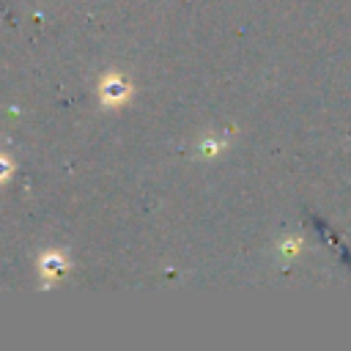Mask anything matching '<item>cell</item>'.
<instances>
[{"instance_id": "obj_1", "label": "cell", "mask_w": 351, "mask_h": 351, "mask_svg": "<svg viewBox=\"0 0 351 351\" xmlns=\"http://www.w3.org/2000/svg\"><path fill=\"white\" fill-rule=\"evenodd\" d=\"M99 96H101L104 104H121L129 96V85L118 74H107L101 80V85H99Z\"/></svg>"}, {"instance_id": "obj_2", "label": "cell", "mask_w": 351, "mask_h": 351, "mask_svg": "<svg viewBox=\"0 0 351 351\" xmlns=\"http://www.w3.org/2000/svg\"><path fill=\"white\" fill-rule=\"evenodd\" d=\"M38 271H41L44 282H55V280L66 271V258H63V252H47V255L38 261Z\"/></svg>"}, {"instance_id": "obj_3", "label": "cell", "mask_w": 351, "mask_h": 351, "mask_svg": "<svg viewBox=\"0 0 351 351\" xmlns=\"http://www.w3.org/2000/svg\"><path fill=\"white\" fill-rule=\"evenodd\" d=\"M8 176H11V162H8V159H3V156H0V181H5V178H8Z\"/></svg>"}]
</instances>
